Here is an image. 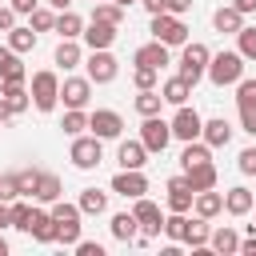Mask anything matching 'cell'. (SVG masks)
I'll return each instance as SVG.
<instances>
[{
    "label": "cell",
    "instance_id": "cell-41",
    "mask_svg": "<svg viewBox=\"0 0 256 256\" xmlns=\"http://www.w3.org/2000/svg\"><path fill=\"white\" fill-rule=\"evenodd\" d=\"M28 216H32V204H24V200H12V204H8V220H12V228H20V232H24Z\"/></svg>",
    "mask_w": 256,
    "mask_h": 256
},
{
    "label": "cell",
    "instance_id": "cell-10",
    "mask_svg": "<svg viewBox=\"0 0 256 256\" xmlns=\"http://www.w3.org/2000/svg\"><path fill=\"white\" fill-rule=\"evenodd\" d=\"M88 128H92V136H100V140H116V136L124 132V120H120V112H112V108H96V112L88 116Z\"/></svg>",
    "mask_w": 256,
    "mask_h": 256
},
{
    "label": "cell",
    "instance_id": "cell-44",
    "mask_svg": "<svg viewBox=\"0 0 256 256\" xmlns=\"http://www.w3.org/2000/svg\"><path fill=\"white\" fill-rule=\"evenodd\" d=\"M28 20H32V28H36V32H48V28H56V16H52L48 8H36V12H28Z\"/></svg>",
    "mask_w": 256,
    "mask_h": 256
},
{
    "label": "cell",
    "instance_id": "cell-12",
    "mask_svg": "<svg viewBox=\"0 0 256 256\" xmlns=\"http://www.w3.org/2000/svg\"><path fill=\"white\" fill-rule=\"evenodd\" d=\"M60 100H64L68 108H84V104L92 100V80H88V76H68V80L60 84Z\"/></svg>",
    "mask_w": 256,
    "mask_h": 256
},
{
    "label": "cell",
    "instance_id": "cell-62",
    "mask_svg": "<svg viewBox=\"0 0 256 256\" xmlns=\"http://www.w3.org/2000/svg\"><path fill=\"white\" fill-rule=\"evenodd\" d=\"M0 8H4V4H0Z\"/></svg>",
    "mask_w": 256,
    "mask_h": 256
},
{
    "label": "cell",
    "instance_id": "cell-38",
    "mask_svg": "<svg viewBox=\"0 0 256 256\" xmlns=\"http://www.w3.org/2000/svg\"><path fill=\"white\" fill-rule=\"evenodd\" d=\"M164 236H168L172 244H184V240H188V216H184V212H172V216L164 220Z\"/></svg>",
    "mask_w": 256,
    "mask_h": 256
},
{
    "label": "cell",
    "instance_id": "cell-30",
    "mask_svg": "<svg viewBox=\"0 0 256 256\" xmlns=\"http://www.w3.org/2000/svg\"><path fill=\"white\" fill-rule=\"evenodd\" d=\"M208 248H212V252H220V256H232V252H240V236L224 224V228H216V232H212Z\"/></svg>",
    "mask_w": 256,
    "mask_h": 256
},
{
    "label": "cell",
    "instance_id": "cell-27",
    "mask_svg": "<svg viewBox=\"0 0 256 256\" xmlns=\"http://www.w3.org/2000/svg\"><path fill=\"white\" fill-rule=\"evenodd\" d=\"M196 216H204V220H212V216H220L224 212V196L220 192H212V188H204V192H196Z\"/></svg>",
    "mask_w": 256,
    "mask_h": 256
},
{
    "label": "cell",
    "instance_id": "cell-50",
    "mask_svg": "<svg viewBox=\"0 0 256 256\" xmlns=\"http://www.w3.org/2000/svg\"><path fill=\"white\" fill-rule=\"evenodd\" d=\"M76 252H80V256H104V248H100L96 240H76Z\"/></svg>",
    "mask_w": 256,
    "mask_h": 256
},
{
    "label": "cell",
    "instance_id": "cell-48",
    "mask_svg": "<svg viewBox=\"0 0 256 256\" xmlns=\"http://www.w3.org/2000/svg\"><path fill=\"white\" fill-rule=\"evenodd\" d=\"M240 128H244L248 136H256V104H244V108H240Z\"/></svg>",
    "mask_w": 256,
    "mask_h": 256
},
{
    "label": "cell",
    "instance_id": "cell-17",
    "mask_svg": "<svg viewBox=\"0 0 256 256\" xmlns=\"http://www.w3.org/2000/svg\"><path fill=\"white\" fill-rule=\"evenodd\" d=\"M132 60H136L140 68H156V72H160V68L168 64V44H160V40H152V44H140Z\"/></svg>",
    "mask_w": 256,
    "mask_h": 256
},
{
    "label": "cell",
    "instance_id": "cell-16",
    "mask_svg": "<svg viewBox=\"0 0 256 256\" xmlns=\"http://www.w3.org/2000/svg\"><path fill=\"white\" fill-rule=\"evenodd\" d=\"M24 80H28V72L20 64V52L0 48V84H24Z\"/></svg>",
    "mask_w": 256,
    "mask_h": 256
},
{
    "label": "cell",
    "instance_id": "cell-9",
    "mask_svg": "<svg viewBox=\"0 0 256 256\" xmlns=\"http://www.w3.org/2000/svg\"><path fill=\"white\" fill-rule=\"evenodd\" d=\"M140 140H144L148 152H164L168 140H172V124L160 120V116H144V124H140Z\"/></svg>",
    "mask_w": 256,
    "mask_h": 256
},
{
    "label": "cell",
    "instance_id": "cell-4",
    "mask_svg": "<svg viewBox=\"0 0 256 256\" xmlns=\"http://www.w3.org/2000/svg\"><path fill=\"white\" fill-rule=\"evenodd\" d=\"M32 104H36V112H52L56 104H60V80H56V72H36L32 76Z\"/></svg>",
    "mask_w": 256,
    "mask_h": 256
},
{
    "label": "cell",
    "instance_id": "cell-26",
    "mask_svg": "<svg viewBox=\"0 0 256 256\" xmlns=\"http://www.w3.org/2000/svg\"><path fill=\"white\" fill-rule=\"evenodd\" d=\"M184 176H188V184H192L196 192H204V188H216V168H212V160L184 168Z\"/></svg>",
    "mask_w": 256,
    "mask_h": 256
},
{
    "label": "cell",
    "instance_id": "cell-46",
    "mask_svg": "<svg viewBox=\"0 0 256 256\" xmlns=\"http://www.w3.org/2000/svg\"><path fill=\"white\" fill-rule=\"evenodd\" d=\"M156 76H160L156 68H140V64H136V72H132V84H136V88H156Z\"/></svg>",
    "mask_w": 256,
    "mask_h": 256
},
{
    "label": "cell",
    "instance_id": "cell-21",
    "mask_svg": "<svg viewBox=\"0 0 256 256\" xmlns=\"http://www.w3.org/2000/svg\"><path fill=\"white\" fill-rule=\"evenodd\" d=\"M200 140H208L212 148H224V144L232 140V124H228L224 116H212V120H204V132H200Z\"/></svg>",
    "mask_w": 256,
    "mask_h": 256
},
{
    "label": "cell",
    "instance_id": "cell-43",
    "mask_svg": "<svg viewBox=\"0 0 256 256\" xmlns=\"http://www.w3.org/2000/svg\"><path fill=\"white\" fill-rule=\"evenodd\" d=\"M236 104L244 108V104H256V80H236Z\"/></svg>",
    "mask_w": 256,
    "mask_h": 256
},
{
    "label": "cell",
    "instance_id": "cell-33",
    "mask_svg": "<svg viewBox=\"0 0 256 256\" xmlns=\"http://www.w3.org/2000/svg\"><path fill=\"white\" fill-rule=\"evenodd\" d=\"M80 60H84V52H80V44H76V40H60V44H56V64H60L64 72H68V68H76Z\"/></svg>",
    "mask_w": 256,
    "mask_h": 256
},
{
    "label": "cell",
    "instance_id": "cell-3",
    "mask_svg": "<svg viewBox=\"0 0 256 256\" xmlns=\"http://www.w3.org/2000/svg\"><path fill=\"white\" fill-rule=\"evenodd\" d=\"M240 76H244V56H240V52H220V56L208 60V80H212L216 88L236 84Z\"/></svg>",
    "mask_w": 256,
    "mask_h": 256
},
{
    "label": "cell",
    "instance_id": "cell-14",
    "mask_svg": "<svg viewBox=\"0 0 256 256\" xmlns=\"http://www.w3.org/2000/svg\"><path fill=\"white\" fill-rule=\"evenodd\" d=\"M196 204V188L188 184V176H172L168 180V208L172 212H188Z\"/></svg>",
    "mask_w": 256,
    "mask_h": 256
},
{
    "label": "cell",
    "instance_id": "cell-36",
    "mask_svg": "<svg viewBox=\"0 0 256 256\" xmlns=\"http://www.w3.org/2000/svg\"><path fill=\"white\" fill-rule=\"evenodd\" d=\"M8 48L12 52H32L36 48V28L28 24V28H12L8 32Z\"/></svg>",
    "mask_w": 256,
    "mask_h": 256
},
{
    "label": "cell",
    "instance_id": "cell-42",
    "mask_svg": "<svg viewBox=\"0 0 256 256\" xmlns=\"http://www.w3.org/2000/svg\"><path fill=\"white\" fill-rule=\"evenodd\" d=\"M16 196H20V176H16V172H4V176H0V200L12 204Z\"/></svg>",
    "mask_w": 256,
    "mask_h": 256
},
{
    "label": "cell",
    "instance_id": "cell-18",
    "mask_svg": "<svg viewBox=\"0 0 256 256\" xmlns=\"http://www.w3.org/2000/svg\"><path fill=\"white\" fill-rule=\"evenodd\" d=\"M116 160H120V168H144V164H148V148H144V140H120Z\"/></svg>",
    "mask_w": 256,
    "mask_h": 256
},
{
    "label": "cell",
    "instance_id": "cell-13",
    "mask_svg": "<svg viewBox=\"0 0 256 256\" xmlns=\"http://www.w3.org/2000/svg\"><path fill=\"white\" fill-rule=\"evenodd\" d=\"M132 212H136V220H140V232H144V236H156V232H164V216H160V208H156L148 196H136Z\"/></svg>",
    "mask_w": 256,
    "mask_h": 256
},
{
    "label": "cell",
    "instance_id": "cell-8",
    "mask_svg": "<svg viewBox=\"0 0 256 256\" xmlns=\"http://www.w3.org/2000/svg\"><path fill=\"white\" fill-rule=\"evenodd\" d=\"M200 132H204L200 112H196V108H188V104H180V108H176V116H172V136L188 144V140H200Z\"/></svg>",
    "mask_w": 256,
    "mask_h": 256
},
{
    "label": "cell",
    "instance_id": "cell-5",
    "mask_svg": "<svg viewBox=\"0 0 256 256\" xmlns=\"http://www.w3.org/2000/svg\"><path fill=\"white\" fill-rule=\"evenodd\" d=\"M208 60H212V52H208L204 44H196V40H192V44H184V52H180V76L196 88V80H200V76H208Z\"/></svg>",
    "mask_w": 256,
    "mask_h": 256
},
{
    "label": "cell",
    "instance_id": "cell-7",
    "mask_svg": "<svg viewBox=\"0 0 256 256\" xmlns=\"http://www.w3.org/2000/svg\"><path fill=\"white\" fill-rule=\"evenodd\" d=\"M88 80L92 84H112L116 80V72H120V64H116V56L108 52V48H92V56H88Z\"/></svg>",
    "mask_w": 256,
    "mask_h": 256
},
{
    "label": "cell",
    "instance_id": "cell-23",
    "mask_svg": "<svg viewBox=\"0 0 256 256\" xmlns=\"http://www.w3.org/2000/svg\"><path fill=\"white\" fill-rule=\"evenodd\" d=\"M112 236H116L120 244H132V240L140 236V220H136V212H116V216H112Z\"/></svg>",
    "mask_w": 256,
    "mask_h": 256
},
{
    "label": "cell",
    "instance_id": "cell-32",
    "mask_svg": "<svg viewBox=\"0 0 256 256\" xmlns=\"http://www.w3.org/2000/svg\"><path fill=\"white\" fill-rule=\"evenodd\" d=\"M92 20H104V24H124V8L116 4V0H96L92 4Z\"/></svg>",
    "mask_w": 256,
    "mask_h": 256
},
{
    "label": "cell",
    "instance_id": "cell-58",
    "mask_svg": "<svg viewBox=\"0 0 256 256\" xmlns=\"http://www.w3.org/2000/svg\"><path fill=\"white\" fill-rule=\"evenodd\" d=\"M0 256H8V240L4 236H0Z\"/></svg>",
    "mask_w": 256,
    "mask_h": 256
},
{
    "label": "cell",
    "instance_id": "cell-39",
    "mask_svg": "<svg viewBox=\"0 0 256 256\" xmlns=\"http://www.w3.org/2000/svg\"><path fill=\"white\" fill-rule=\"evenodd\" d=\"M60 128H64L68 136H80V132L88 128V116H84V108H68V112H64V120H60Z\"/></svg>",
    "mask_w": 256,
    "mask_h": 256
},
{
    "label": "cell",
    "instance_id": "cell-19",
    "mask_svg": "<svg viewBox=\"0 0 256 256\" xmlns=\"http://www.w3.org/2000/svg\"><path fill=\"white\" fill-rule=\"evenodd\" d=\"M212 24H216V32L236 36V32L244 28V12H240L236 4H224V8H216V12H212Z\"/></svg>",
    "mask_w": 256,
    "mask_h": 256
},
{
    "label": "cell",
    "instance_id": "cell-57",
    "mask_svg": "<svg viewBox=\"0 0 256 256\" xmlns=\"http://www.w3.org/2000/svg\"><path fill=\"white\" fill-rule=\"evenodd\" d=\"M48 4H52V8H68L72 0H48Z\"/></svg>",
    "mask_w": 256,
    "mask_h": 256
},
{
    "label": "cell",
    "instance_id": "cell-53",
    "mask_svg": "<svg viewBox=\"0 0 256 256\" xmlns=\"http://www.w3.org/2000/svg\"><path fill=\"white\" fill-rule=\"evenodd\" d=\"M240 256H256V232L248 240H240Z\"/></svg>",
    "mask_w": 256,
    "mask_h": 256
},
{
    "label": "cell",
    "instance_id": "cell-1",
    "mask_svg": "<svg viewBox=\"0 0 256 256\" xmlns=\"http://www.w3.org/2000/svg\"><path fill=\"white\" fill-rule=\"evenodd\" d=\"M152 40H160L168 48H184L188 44V24L172 12H156L152 16Z\"/></svg>",
    "mask_w": 256,
    "mask_h": 256
},
{
    "label": "cell",
    "instance_id": "cell-56",
    "mask_svg": "<svg viewBox=\"0 0 256 256\" xmlns=\"http://www.w3.org/2000/svg\"><path fill=\"white\" fill-rule=\"evenodd\" d=\"M232 4H236L244 16H248V12H256V0H232Z\"/></svg>",
    "mask_w": 256,
    "mask_h": 256
},
{
    "label": "cell",
    "instance_id": "cell-29",
    "mask_svg": "<svg viewBox=\"0 0 256 256\" xmlns=\"http://www.w3.org/2000/svg\"><path fill=\"white\" fill-rule=\"evenodd\" d=\"M60 192H64V184H60V176L56 172H40V180H36V200H44V204H52V200H60Z\"/></svg>",
    "mask_w": 256,
    "mask_h": 256
},
{
    "label": "cell",
    "instance_id": "cell-59",
    "mask_svg": "<svg viewBox=\"0 0 256 256\" xmlns=\"http://www.w3.org/2000/svg\"><path fill=\"white\" fill-rule=\"evenodd\" d=\"M116 4H120V8H128V4H136V0H116Z\"/></svg>",
    "mask_w": 256,
    "mask_h": 256
},
{
    "label": "cell",
    "instance_id": "cell-54",
    "mask_svg": "<svg viewBox=\"0 0 256 256\" xmlns=\"http://www.w3.org/2000/svg\"><path fill=\"white\" fill-rule=\"evenodd\" d=\"M140 4H144L152 16H156V12H168V0H140Z\"/></svg>",
    "mask_w": 256,
    "mask_h": 256
},
{
    "label": "cell",
    "instance_id": "cell-2",
    "mask_svg": "<svg viewBox=\"0 0 256 256\" xmlns=\"http://www.w3.org/2000/svg\"><path fill=\"white\" fill-rule=\"evenodd\" d=\"M80 204H64V200H52V220H56V240L60 244H76L80 240Z\"/></svg>",
    "mask_w": 256,
    "mask_h": 256
},
{
    "label": "cell",
    "instance_id": "cell-20",
    "mask_svg": "<svg viewBox=\"0 0 256 256\" xmlns=\"http://www.w3.org/2000/svg\"><path fill=\"white\" fill-rule=\"evenodd\" d=\"M116 24H104V20H92L88 28H84V44L88 48H112V40H116Z\"/></svg>",
    "mask_w": 256,
    "mask_h": 256
},
{
    "label": "cell",
    "instance_id": "cell-28",
    "mask_svg": "<svg viewBox=\"0 0 256 256\" xmlns=\"http://www.w3.org/2000/svg\"><path fill=\"white\" fill-rule=\"evenodd\" d=\"M56 32H60V40H76V36H84V20H80L72 8H60V16H56Z\"/></svg>",
    "mask_w": 256,
    "mask_h": 256
},
{
    "label": "cell",
    "instance_id": "cell-40",
    "mask_svg": "<svg viewBox=\"0 0 256 256\" xmlns=\"http://www.w3.org/2000/svg\"><path fill=\"white\" fill-rule=\"evenodd\" d=\"M236 44H240L236 52H240L244 60H256V28H248V24H244V28L236 32Z\"/></svg>",
    "mask_w": 256,
    "mask_h": 256
},
{
    "label": "cell",
    "instance_id": "cell-31",
    "mask_svg": "<svg viewBox=\"0 0 256 256\" xmlns=\"http://www.w3.org/2000/svg\"><path fill=\"white\" fill-rule=\"evenodd\" d=\"M204 160H212V144L208 140H188L184 152H180V164L192 168V164H204Z\"/></svg>",
    "mask_w": 256,
    "mask_h": 256
},
{
    "label": "cell",
    "instance_id": "cell-49",
    "mask_svg": "<svg viewBox=\"0 0 256 256\" xmlns=\"http://www.w3.org/2000/svg\"><path fill=\"white\" fill-rule=\"evenodd\" d=\"M16 16H20V12H16L12 4H8V8H0V32H12V28H16Z\"/></svg>",
    "mask_w": 256,
    "mask_h": 256
},
{
    "label": "cell",
    "instance_id": "cell-25",
    "mask_svg": "<svg viewBox=\"0 0 256 256\" xmlns=\"http://www.w3.org/2000/svg\"><path fill=\"white\" fill-rule=\"evenodd\" d=\"M0 96L8 100V108L20 116V112H28L32 108V92L24 88V84H0Z\"/></svg>",
    "mask_w": 256,
    "mask_h": 256
},
{
    "label": "cell",
    "instance_id": "cell-51",
    "mask_svg": "<svg viewBox=\"0 0 256 256\" xmlns=\"http://www.w3.org/2000/svg\"><path fill=\"white\" fill-rule=\"evenodd\" d=\"M12 8H16L20 16H28V12H36V8H40V0H12Z\"/></svg>",
    "mask_w": 256,
    "mask_h": 256
},
{
    "label": "cell",
    "instance_id": "cell-37",
    "mask_svg": "<svg viewBox=\"0 0 256 256\" xmlns=\"http://www.w3.org/2000/svg\"><path fill=\"white\" fill-rule=\"evenodd\" d=\"M160 104H164V96L156 88H140V96H136V112L140 116H160Z\"/></svg>",
    "mask_w": 256,
    "mask_h": 256
},
{
    "label": "cell",
    "instance_id": "cell-47",
    "mask_svg": "<svg viewBox=\"0 0 256 256\" xmlns=\"http://www.w3.org/2000/svg\"><path fill=\"white\" fill-rule=\"evenodd\" d=\"M236 168H240L244 176H256V148H244L240 160H236Z\"/></svg>",
    "mask_w": 256,
    "mask_h": 256
},
{
    "label": "cell",
    "instance_id": "cell-34",
    "mask_svg": "<svg viewBox=\"0 0 256 256\" xmlns=\"http://www.w3.org/2000/svg\"><path fill=\"white\" fill-rule=\"evenodd\" d=\"M104 208H108V192H100V188H84V192H80V212L100 216Z\"/></svg>",
    "mask_w": 256,
    "mask_h": 256
},
{
    "label": "cell",
    "instance_id": "cell-35",
    "mask_svg": "<svg viewBox=\"0 0 256 256\" xmlns=\"http://www.w3.org/2000/svg\"><path fill=\"white\" fill-rule=\"evenodd\" d=\"M208 240H212V228H208V220L204 216H196V220H188V248H208Z\"/></svg>",
    "mask_w": 256,
    "mask_h": 256
},
{
    "label": "cell",
    "instance_id": "cell-11",
    "mask_svg": "<svg viewBox=\"0 0 256 256\" xmlns=\"http://www.w3.org/2000/svg\"><path fill=\"white\" fill-rule=\"evenodd\" d=\"M112 192H120L124 200H136V196L148 192V180H144L140 168H120V172L112 176Z\"/></svg>",
    "mask_w": 256,
    "mask_h": 256
},
{
    "label": "cell",
    "instance_id": "cell-15",
    "mask_svg": "<svg viewBox=\"0 0 256 256\" xmlns=\"http://www.w3.org/2000/svg\"><path fill=\"white\" fill-rule=\"evenodd\" d=\"M24 232H28L32 240H40V244H52V240H56V220H52V212H40V208H32V216H28Z\"/></svg>",
    "mask_w": 256,
    "mask_h": 256
},
{
    "label": "cell",
    "instance_id": "cell-60",
    "mask_svg": "<svg viewBox=\"0 0 256 256\" xmlns=\"http://www.w3.org/2000/svg\"><path fill=\"white\" fill-rule=\"evenodd\" d=\"M252 232H256V224H252Z\"/></svg>",
    "mask_w": 256,
    "mask_h": 256
},
{
    "label": "cell",
    "instance_id": "cell-55",
    "mask_svg": "<svg viewBox=\"0 0 256 256\" xmlns=\"http://www.w3.org/2000/svg\"><path fill=\"white\" fill-rule=\"evenodd\" d=\"M12 116H16V112H12V108H8V100H4V96H0V124H8V120H12Z\"/></svg>",
    "mask_w": 256,
    "mask_h": 256
},
{
    "label": "cell",
    "instance_id": "cell-22",
    "mask_svg": "<svg viewBox=\"0 0 256 256\" xmlns=\"http://www.w3.org/2000/svg\"><path fill=\"white\" fill-rule=\"evenodd\" d=\"M224 208H228L232 216H248V212L256 208L252 188H244V184H240V188H228V192H224Z\"/></svg>",
    "mask_w": 256,
    "mask_h": 256
},
{
    "label": "cell",
    "instance_id": "cell-61",
    "mask_svg": "<svg viewBox=\"0 0 256 256\" xmlns=\"http://www.w3.org/2000/svg\"><path fill=\"white\" fill-rule=\"evenodd\" d=\"M92 4H96V0H92Z\"/></svg>",
    "mask_w": 256,
    "mask_h": 256
},
{
    "label": "cell",
    "instance_id": "cell-24",
    "mask_svg": "<svg viewBox=\"0 0 256 256\" xmlns=\"http://www.w3.org/2000/svg\"><path fill=\"white\" fill-rule=\"evenodd\" d=\"M160 96H164V104H188V96H192V84L184 80V76H172V80H164V88H160Z\"/></svg>",
    "mask_w": 256,
    "mask_h": 256
},
{
    "label": "cell",
    "instance_id": "cell-52",
    "mask_svg": "<svg viewBox=\"0 0 256 256\" xmlns=\"http://www.w3.org/2000/svg\"><path fill=\"white\" fill-rule=\"evenodd\" d=\"M188 8H192V0H168V12H172V16H184Z\"/></svg>",
    "mask_w": 256,
    "mask_h": 256
},
{
    "label": "cell",
    "instance_id": "cell-6",
    "mask_svg": "<svg viewBox=\"0 0 256 256\" xmlns=\"http://www.w3.org/2000/svg\"><path fill=\"white\" fill-rule=\"evenodd\" d=\"M68 160H72L80 172H92V168H100V160H104L100 136H76V140H72V152H68Z\"/></svg>",
    "mask_w": 256,
    "mask_h": 256
},
{
    "label": "cell",
    "instance_id": "cell-45",
    "mask_svg": "<svg viewBox=\"0 0 256 256\" xmlns=\"http://www.w3.org/2000/svg\"><path fill=\"white\" fill-rule=\"evenodd\" d=\"M20 196H32L36 192V180H40V168H20Z\"/></svg>",
    "mask_w": 256,
    "mask_h": 256
}]
</instances>
